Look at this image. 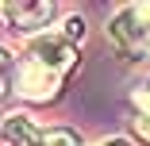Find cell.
<instances>
[{
  "label": "cell",
  "instance_id": "2",
  "mask_svg": "<svg viewBox=\"0 0 150 146\" xmlns=\"http://www.w3.org/2000/svg\"><path fill=\"white\" fill-rule=\"evenodd\" d=\"M108 39H112V46L119 54H127V58L150 54V4H131L119 16H112Z\"/></svg>",
  "mask_w": 150,
  "mask_h": 146
},
{
  "label": "cell",
  "instance_id": "1",
  "mask_svg": "<svg viewBox=\"0 0 150 146\" xmlns=\"http://www.w3.org/2000/svg\"><path fill=\"white\" fill-rule=\"evenodd\" d=\"M77 46L66 35H39L31 39V46L23 50L19 62V77H16V92L27 100H50L62 85L66 69L73 66Z\"/></svg>",
  "mask_w": 150,
  "mask_h": 146
},
{
  "label": "cell",
  "instance_id": "7",
  "mask_svg": "<svg viewBox=\"0 0 150 146\" xmlns=\"http://www.w3.org/2000/svg\"><path fill=\"white\" fill-rule=\"evenodd\" d=\"M100 146H131V142H127V138H104Z\"/></svg>",
  "mask_w": 150,
  "mask_h": 146
},
{
  "label": "cell",
  "instance_id": "5",
  "mask_svg": "<svg viewBox=\"0 0 150 146\" xmlns=\"http://www.w3.org/2000/svg\"><path fill=\"white\" fill-rule=\"evenodd\" d=\"M12 73H16V62H12V54L0 46V96H4V89L12 85Z\"/></svg>",
  "mask_w": 150,
  "mask_h": 146
},
{
  "label": "cell",
  "instance_id": "4",
  "mask_svg": "<svg viewBox=\"0 0 150 146\" xmlns=\"http://www.w3.org/2000/svg\"><path fill=\"white\" fill-rule=\"evenodd\" d=\"M0 138H4V146H39L42 127L31 119V115L12 111V115H4V123H0Z\"/></svg>",
  "mask_w": 150,
  "mask_h": 146
},
{
  "label": "cell",
  "instance_id": "6",
  "mask_svg": "<svg viewBox=\"0 0 150 146\" xmlns=\"http://www.w3.org/2000/svg\"><path fill=\"white\" fill-rule=\"evenodd\" d=\"M135 131H139V138L150 142V108H139L135 111Z\"/></svg>",
  "mask_w": 150,
  "mask_h": 146
},
{
  "label": "cell",
  "instance_id": "3",
  "mask_svg": "<svg viewBox=\"0 0 150 146\" xmlns=\"http://www.w3.org/2000/svg\"><path fill=\"white\" fill-rule=\"evenodd\" d=\"M0 16L8 19L12 31L19 35H35L54 19V4H27V0H16V4H0Z\"/></svg>",
  "mask_w": 150,
  "mask_h": 146
}]
</instances>
